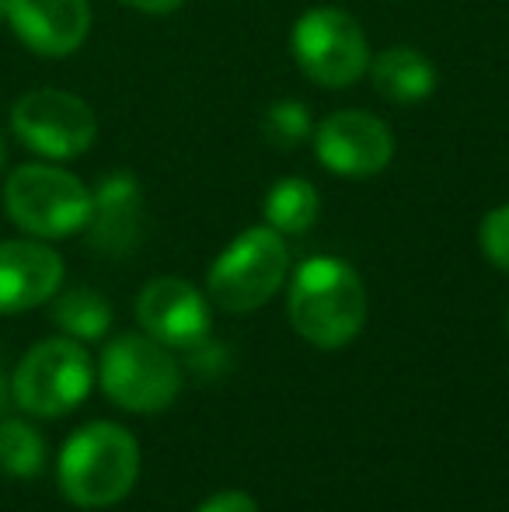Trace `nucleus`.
<instances>
[{
    "mask_svg": "<svg viewBox=\"0 0 509 512\" xmlns=\"http://www.w3.org/2000/svg\"><path fill=\"white\" fill-rule=\"evenodd\" d=\"M286 314H290L293 331L314 349H342L367 324V286L360 272L342 258H307L290 279Z\"/></svg>",
    "mask_w": 509,
    "mask_h": 512,
    "instance_id": "nucleus-1",
    "label": "nucleus"
},
{
    "mask_svg": "<svg viewBox=\"0 0 509 512\" xmlns=\"http://www.w3.org/2000/svg\"><path fill=\"white\" fill-rule=\"evenodd\" d=\"M140 478V446L116 422H88L63 443L56 481L63 499L81 509H109L133 492Z\"/></svg>",
    "mask_w": 509,
    "mask_h": 512,
    "instance_id": "nucleus-2",
    "label": "nucleus"
},
{
    "mask_svg": "<svg viewBox=\"0 0 509 512\" xmlns=\"http://www.w3.org/2000/svg\"><path fill=\"white\" fill-rule=\"evenodd\" d=\"M290 276V248L283 234L265 227H248L227 244L210 265L206 293L227 314H252L283 290Z\"/></svg>",
    "mask_w": 509,
    "mask_h": 512,
    "instance_id": "nucleus-3",
    "label": "nucleus"
},
{
    "mask_svg": "<svg viewBox=\"0 0 509 512\" xmlns=\"http://www.w3.org/2000/svg\"><path fill=\"white\" fill-rule=\"evenodd\" d=\"M7 216L39 241L81 234L91 220V189L56 164H21L4 182Z\"/></svg>",
    "mask_w": 509,
    "mask_h": 512,
    "instance_id": "nucleus-4",
    "label": "nucleus"
},
{
    "mask_svg": "<svg viewBox=\"0 0 509 512\" xmlns=\"http://www.w3.org/2000/svg\"><path fill=\"white\" fill-rule=\"evenodd\" d=\"M98 384L119 408L154 415L178 398L182 373L168 345L143 331V335H119L105 345L98 359Z\"/></svg>",
    "mask_w": 509,
    "mask_h": 512,
    "instance_id": "nucleus-5",
    "label": "nucleus"
},
{
    "mask_svg": "<svg viewBox=\"0 0 509 512\" xmlns=\"http://www.w3.org/2000/svg\"><path fill=\"white\" fill-rule=\"evenodd\" d=\"M290 49L307 81L321 88H349L370 70L367 32L342 7H311L290 32Z\"/></svg>",
    "mask_w": 509,
    "mask_h": 512,
    "instance_id": "nucleus-6",
    "label": "nucleus"
},
{
    "mask_svg": "<svg viewBox=\"0 0 509 512\" xmlns=\"http://www.w3.org/2000/svg\"><path fill=\"white\" fill-rule=\"evenodd\" d=\"M95 366L77 338H46L18 363L11 377V398L28 415L60 418L91 394Z\"/></svg>",
    "mask_w": 509,
    "mask_h": 512,
    "instance_id": "nucleus-7",
    "label": "nucleus"
},
{
    "mask_svg": "<svg viewBox=\"0 0 509 512\" xmlns=\"http://www.w3.org/2000/svg\"><path fill=\"white\" fill-rule=\"evenodd\" d=\"M11 129L32 154L49 161H74L98 140L95 108L60 88L25 91L11 108Z\"/></svg>",
    "mask_w": 509,
    "mask_h": 512,
    "instance_id": "nucleus-8",
    "label": "nucleus"
},
{
    "mask_svg": "<svg viewBox=\"0 0 509 512\" xmlns=\"http://www.w3.org/2000/svg\"><path fill=\"white\" fill-rule=\"evenodd\" d=\"M314 157L339 178H374L394 161V133L363 108H342L314 126Z\"/></svg>",
    "mask_w": 509,
    "mask_h": 512,
    "instance_id": "nucleus-9",
    "label": "nucleus"
},
{
    "mask_svg": "<svg viewBox=\"0 0 509 512\" xmlns=\"http://www.w3.org/2000/svg\"><path fill=\"white\" fill-rule=\"evenodd\" d=\"M136 321L150 338L168 349H199L210 335V304L203 290L189 279L161 276L150 279L136 297Z\"/></svg>",
    "mask_w": 509,
    "mask_h": 512,
    "instance_id": "nucleus-10",
    "label": "nucleus"
},
{
    "mask_svg": "<svg viewBox=\"0 0 509 512\" xmlns=\"http://www.w3.org/2000/svg\"><path fill=\"white\" fill-rule=\"evenodd\" d=\"M4 18L18 42L53 60L77 53L91 32L88 0H4Z\"/></svg>",
    "mask_w": 509,
    "mask_h": 512,
    "instance_id": "nucleus-11",
    "label": "nucleus"
},
{
    "mask_svg": "<svg viewBox=\"0 0 509 512\" xmlns=\"http://www.w3.org/2000/svg\"><path fill=\"white\" fill-rule=\"evenodd\" d=\"M60 286V251L42 241H0V314H21L49 304Z\"/></svg>",
    "mask_w": 509,
    "mask_h": 512,
    "instance_id": "nucleus-12",
    "label": "nucleus"
},
{
    "mask_svg": "<svg viewBox=\"0 0 509 512\" xmlns=\"http://www.w3.org/2000/svg\"><path fill=\"white\" fill-rule=\"evenodd\" d=\"M140 223V182L129 171H112L91 192V220L84 227L91 237V248L105 251V255H129L136 248V241H140Z\"/></svg>",
    "mask_w": 509,
    "mask_h": 512,
    "instance_id": "nucleus-13",
    "label": "nucleus"
},
{
    "mask_svg": "<svg viewBox=\"0 0 509 512\" xmlns=\"http://www.w3.org/2000/svg\"><path fill=\"white\" fill-rule=\"evenodd\" d=\"M370 81L377 95L394 105H415L426 102L436 91V67L426 53L412 46H391L384 53L370 56Z\"/></svg>",
    "mask_w": 509,
    "mask_h": 512,
    "instance_id": "nucleus-14",
    "label": "nucleus"
},
{
    "mask_svg": "<svg viewBox=\"0 0 509 512\" xmlns=\"http://www.w3.org/2000/svg\"><path fill=\"white\" fill-rule=\"evenodd\" d=\"M265 223L279 234H307L318 223L321 196L307 178H279L269 192H265Z\"/></svg>",
    "mask_w": 509,
    "mask_h": 512,
    "instance_id": "nucleus-15",
    "label": "nucleus"
},
{
    "mask_svg": "<svg viewBox=\"0 0 509 512\" xmlns=\"http://www.w3.org/2000/svg\"><path fill=\"white\" fill-rule=\"evenodd\" d=\"M53 321L77 342H95V338H105V331L112 328V307L98 290L77 286V290L56 297Z\"/></svg>",
    "mask_w": 509,
    "mask_h": 512,
    "instance_id": "nucleus-16",
    "label": "nucleus"
},
{
    "mask_svg": "<svg viewBox=\"0 0 509 512\" xmlns=\"http://www.w3.org/2000/svg\"><path fill=\"white\" fill-rule=\"evenodd\" d=\"M0 467L11 478H35L46 467V443L39 429L21 418H4L0 422Z\"/></svg>",
    "mask_w": 509,
    "mask_h": 512,
    "instance_id": "nucleus-17",
    "label": "nucleus"
},
{
    "mask_svg": "<svg viewBox=\"0 0 509 512\" xmlns=\"http://www.w3.org/2000/svg\"><path fill=\"white\" fill-rule=\"evenodd\" d=\"M262 133L272 147L279 150H293L297 143H304L307 136L314 133L311 112H307L304 102H276L265 112L262 119Z\"/></svg>",
    "mask_w": 509,
    "mask_h": 512,
    "instance_id": "nucleus-18",
    "label": "nucleus"
},
{
    "mask_svg": "<svg viewBox=\"0 0 509 512\" xmlns=\"http://www.w3.org/2000/svg\"><path fill=\"white\" fill-rule=\"evenodd\" d=\"M478 248L499 272H509V203L485 213L478 227Z\"/></svg>",
    "mask_w": 509,
    "mask_h": 512,
    "instance_id": "nucleus-19",
    "label": "nucleus"
},
{
    "mask_svg": "<svg viewBox=\"0 0 509 512\" xmlns=\"http://www.w3.org/2000/svg\"><path fill=\"white\" fill-rule=\"evenodd\" d=\"M196 512H262V509H258V502L248 492H234V488H227V492L210 495V499H206Z\"/></svg>",
    "mask_w": 509,
    "mask_h": 512,
    "instance_id": "nucleus-20",
    "label": "nucleus"
},
{
    "mask_svg": "<svg viewBox=\"0 0 509 512\" xmlns=\"http://www.w3.org/2000/svg\"><path fill=\"white\" fill-rule=\"evenodd\" d=\"M129 11H140V14H171L185 4V0H119Z\"/></svg>",
    "mask_w": 509,
    "mask_h": 512,
    "instance_id": "nucleus-21",
    "label": "nucleus"
},
{
    "mask_svg": "<svg viewBox=\"0 0 509 512\" xmlns=\"http://www.w3.org/2000/svg\"><path fill=\"white\" fill-rule=\"evenodd\" d=\"M7 401H11V380H7L4 373H0V415H4Z\"/></svg>",
    "mask_w": 509,
    "mask_h": 512,
    "instance_id": "nucleus-22",
    "label": "nucleus"
},
{
    "mask_svg": "<svg viewBox=\"0 0 509 512\" xmlns=\"http://www.w3.org/2000/svg\"><path fill=\"white\" fill-rule=\"evenodd\" d=\"M4 157H7V147H4V136H0V168H4Z\"/></svg>",
    "mask_w": 509,
    "mask_h": 512,
    "instance_id": "nucleus-23",
    "label": "nucleus"
},
{
    "mask_svg": "<svg viewBox=\"0 0 509 512\" xmlns=\"http://www.w3.org/2000/svg\"><path fill=\"white\" fill-rule=\"evenodd\" d=\"M0 21H4V0H0Z\"/></svg>",
    "mask_w": 509,
    "mask_h": 512,
    "instance_id": "nucleus-24",
    "label": "nucleus"
},
{
    "mask_svg": "<svg viewBox=\"0 0 509 512\" xmlns=\"http://www.w3.org/2000/svg\"><path fill=\"white\" fill-rule=\"evenodd\" d=\"M506 324H509V310H506Z\"/></svg>",
    "mask_w": 509,
    "mask_h": 512,
    "instance_id": "nucleus-25",
    "label": "nucleus"
}]
</instances>
